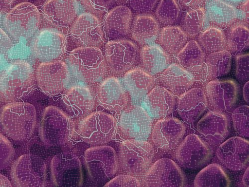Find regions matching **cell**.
I'll return each instance as SVG.
<instances>
[{"instance_id": "obj_31", "label": "cell", "mask_w": 249, "mask_h": 187, "mask_svg": "<svg viewBox=\"0 0 249 187\" xmlns=\"http://www.w3.org/2000/svg\"><path fill=\"white\" fill-rule=\"evenodd\" d=\"M159 40L163 48L171 54L179 53L188 40V35L181 28L168 26L161 29Z\"/></svg>"}, {"instance_id": "obj_10", "label": "cell", "mask_w": 249, "mask_h": 187, "mask_svg": "<svg viewBox=\"0 0 249 187\" xmlns=\"http://www.w3.org/2000/svg\"><path fill=\"white\" fill-rule=\"evenodd\" d=\"M153 120L141 106L127 107L121 114L118 127L127 140L146 141L153 129Z\"/></svg>"}, {"instance_id": "obj_45", "label": "cell", "mask_w": 249, "mask_h": 187, "mask_svg": "<svg viewBox=\"0 0 249 187\" xmlns=\"http://www.w3.org/2000/svg\"><path fill=\"white\" fill-rule=\"evenodd\" d=\"M225 1L233 3H238L242 1L243 0H225Z\"/></svg>"}, {"instance_id": "obj_23", "label": "cell", "mask_w": 249, "mask_h": 187, "mask_svg": "<svg viewBox=\"0 0 249 187\" xmlns=\"http://www.w3.org/2000/svg\"><path fill=\"white\" fill-rule=\"evenodd\" d=\"M124 87L132 100L141 101L153 90L155 79L152 75L141 68H135L127 72L123 78Z\"/></svg>"}, {"instance_id": "obj_39", "label": "cell", "mask_w": 249, "mask_h": 187, "mask_svg": "<svg viewBox=\"0 0 249 187\" xmlns=\"http://www.w3.org/2000/svg\"><path fill=\"white\" fill-rule=\"evenodd\" d=\"M106 187H141V183L134 176L130 175H121L109 181Z\"/></svg>"}, {"instance_id": "obj_32", "label": "cell", "mask_w": 249, "mask_h": 187, "mask_svg": "<svg viewBox=\"0 0 249 187\" xmlns=\"http://www.w3.org/2000/svg\"><path fill=\"white\" fill-rule=\"evenodd\" d=\"M199 46L208 53L224 50L227 39L222 31L216 28H210L200 34L198 37Z\"/></svg>"}, {"instance_id": "obj_19", "label": "cell", "mask_w": 249, "mask_h": 187, "mask_svg": "<svg viewBox=\"0 0 249 187\" xmlns=\"http://www.w3.org/2000/svg\"><path fill=\"white\" fill-rule=\"evenodd\" d=\"M197 130L205 142L217 145L229 134L230 121L222 112L213 110L199 120Z\"/></svg>"}, {"instance_id": "obj_40", "label": "cell", "mask_w": 249, "mask_h": 187, "mask_svg": "<svg viewBox=\"0 0 249 187\" xmlns=\"http://www.w3.org/2000/svg\"><path fill=\"white\" fill-rule=\"evenodd\" d=\"M158 0H130L132 8L136 12L146 13L151 11Z\"/></svg>"}, {"instance_id": "obj_33", "label": "cell", "mask_w": 249, "mask_h": 187, "mask_svg": "<svg viewBox=\"0 0 249 187\" xmlns=\"http://www.w3.org/2000/svg\"><path fill=\"white\" fill-rule=\"evenodd\" d=\"M207 21L206 12L202 8L192 9L187 12L183 20V27L187 35L197 36L204 29Z\"/></svg>"}, {"instance_id": "obj_15", "label": "cell", "mask_w": 249, "mask_h": 187, "mask_svg": "<svg viewBox=\"0 0 249 187\" xmlns=\"http://www.w3.org/2000/svg\"><path fill=\"white\" fill-rule=\"evenodd\" d=\"M97 99L100 106L111 113L120 115L128 106L129 98L121 82L115 77L104 80L98 87Z\"/></svg>"}, {"instance_id": "obj_11", "label": "cell", "mask_w": 249, "mask_h": 187, "mask_svg": "<svg viewBox=\"0 0 249 187\" xmlns=\"http://www.w3.org/2000/svg\"><path fill=\"white\" fill-rule=\"evenodd\" d=\"M145 187H183L184 175L178 164L169 158L156 162L144 173L142 179Z\"/></svg>"}, {"instance_id": "obj_35", "label": "cell", "mask_w": 249, "mask_h": 187, "mask_svg": "<svg viewBox=\"0 0 249 187\" xmlns=\"http://www.w3.org/2000/svg\"><path fill=\"white\" fill-rule=\"evenodd\" d=\"M180 14V9L176 0H161L156 13L159 21L166 25L176 23Z\"/></svg>"}, {"instance_id": "obj_12", "label": "cell", "mask_w": 249, "mask_h": 187, "mask_svg": "<svg viewBox=\"0 0 249 187\" xmlns=\"http://www.w3.org/2000/svg\"><path fill=\"white\" fill-rule=\"evenodd\" d=\"M78 12L76 0H48L42 8L47 26L59 29L66 36L78 17Z\"/></svg>"}, {"instance_id": "obj_27", "label": "cell", "mask_w": 249, "mask_h": 187, "mask_svg": "<svg viewBox=\"0 0 249 187\" xmlns=\"http://www.w3.org/2000/svg\"><path fill=\"white\" fill-rule=\"evenodd\" d=\"M159 33L158 22L153 16L142 14L135 19L132 35L138 43L143 45L151 44L157 39Z\"/></svg>"}, {"instance_id": "obj_29", "label": "cell", "mask_w": 249, "mask_h": 187, "mask_svg": "<svg viewBox=\"0 0 249 187\" xmlns=\"http://www.w3.org/2000/svg\"><path fill=\"white\" fill-rule=\"evenodd\" d=\"M228 175L217 164H212L203 169L196 176L194 185L197 187H227L231 186Z\"/></svg>"}, {"instance_id": "obj_4", "label": "cell", "mask_w": 249, "mask_h": 187, "mask_svg": "<svg viewBox=\"0 0 249 187\" xmlns=\"http://www.w3.org/2000/svg\"><path fill=\"white\" fill-rule=\"evenodd\" d=\"M154 156L152 145L146 141L127 140L119 148V161L124 171L133 176L144 174Z\"/></svg>"}, {"instance_id": "obj_17", "label": "cell", "mask_w": 249, "mask_h": 187, "mask_svg": "<svg viewBox=\"0 0 249 187\" xmlns=\"http://www.w3.org/2000/svg\"><path fill=\"white\" fill-rule=\"evenodd\" d=\"M185 130L184 124L178 118L165 117L155 124L152 131V138L158 149L164 151L171 150L177 146Z\"/></svg>"}, {"instance_id": "obj_16", "label": "cell", "mask_w": 249, "mask_h": 187, "mask_svg": "<svg viewBox=\"0 0 249 187\" xmlns=\"http://www.w3.org/2000/svg\"><path fill=\"white\" fill-rule=\"evenodd\" d=\"M238 87L232 80H213L206 87V97L213 111L224 112L231 109L238 96Z\"/></svg>"}, {"instance_id": "obj_42", "label": "cell", "mask_w": 249, "mask_h": 187, "mask_svg": "<svg viewBox=\"0 0 249 187\" xmlns=\"http://www.w3.org/2000/svg\"><path fill=\"white\" fill-rule=\"evenodd\" d=\"M203 0H178L180 4L185 8H193L200 4Z\"/></svg>"}, {"instance_id": "obj_44", "label": "cell", "mask_w": 249, "mask_h": 187, "mask_svg": "<svg viewBox=\"0 0 249 187\" xmlns=\"http://www.w3.org/2000/svg\"><path fill=\"white\" fill-rule=\"evenodd\" d=\"M243 183L245 187H249V168L247 169L244 175Z\"/></svg>"}, {"instance_id": "obj_21", "label": "cell", "mask_w": 249, "mask_h": 187, "mask_svg": "<svg viewBox=\"0 0 249 187\" xmlns=\"http://www.w3.org/2000/svg\"><path fill=\"white\" fill-rule=\"evenodd\" d=\"M208 104L204 91L200 88H193L180 95L177 110L183 120L193 123L206 111Z\"/></svg>"}, {"instance_id": "obj_36", "label": "cell", "mask_w": 249, "mask_h": 187, "mask_svg": "<svg viewBox=\"0 0 249 187\" xmlns=\"http://www.w3.org/2000/svg\"><path fill=\"white\" fill-rule=\"evenodd\" d=\"M232 119L236 131L243 137H249V107L242 106L236 109Z\"/></svg>"}, {"instance_id": "obj_5", "label": "cell", "mask_w": 249, "mask_h": 187, "mask_svg": "<svg viewBox=\"0 0 249 187\" xmlns=\"http://www.w3.org/2000/svg\"><path fill=\"white\" fill-rule=\"evenodd\" d=\"M66 35L59 29L47 26L33 37L32 51L40 62L60 60L67 51Z\"/></svg>"}, {"instance_id": "obj_13", "label": "cell", "mask_w": 249, "mask_h": 187, "mask_svg": "<svg viewBox=\"0 0 249 187\" xmlns=\"http://www.w3.org/2000/svg\"><path fill=\"white\" fill-rule=\"evenodd\" d=\"M105 55L107 66L110 70L116 74H122L135 65L138 49L130 40L114 39L105 45Z\"/></svg>"}, {"instance_id": "obj_1", "label": "cell", "mask_w": 249, "mask_h": 187, "mask_svg": "<svg viewBox=\"0 0 249 187\" xmlns=\"http://www.w3.org/2000/svg\"><path fill=\"white\" fill-rule=\"evenodd\" d=\"M3 25L8 34L15 39L33 38L41 29V17L36 7L25 2L6 14Z\"/></svg>"}, {"instance_id": "obj_30", "label": "cell", "mask_w": 249, "mask_h": 187, "mask_svg": "<svg viewBox=\"0 0 249 187\" xmlns=\"http://www.w3.org/2000/svg\"><path fill=\"white\" fill-rule=\"evenodd\" d=\"M231 61V53L225 50L211 53L207 56L205 68L211 80L223 76L229 73Z\"/></svg>"}, {"instance_id": "obj_41", "label": "cell", "mask_w": 249, "mask_h": 187, "mask_svg": "<svg viewBox=\"0 0 249 187\" xmlns=\"http://www.w3.org/2000/svg\"><path fill=\"white\" fill-rule=\"evenodd\" d=\"M26 0H1V12L7 13L20 3L25 2Z\"/></svg>"}, {"instance_id": "obj_34", "label": "cell", "mask_w": 249, "mask_h": 187, "mask_svg": "<svg viewBox=\"0 0 249 187\" xmlns=\"http://www.w3.org/2000/svg\"><path fill=\"white\" fill-rule=\"evenodd\" d=\"M227 44L234 53L243 52L249 48V29L243 24L232 27L228 33Z\"/></svg>"}, {"instance_id": "obj_25", "label": "cell", "mask_w": 249, "mask_h": 187, "mask_svg": "<svg viewBox=\"0 0 249 187\" xmlns=\"http://www.w3.org/2000/svg\"><path fill=\"white\" fill-rule=\"evenodd\" d=\"M132 15L125 6H118L112 9L104 21L103 30L106 35L114 40L126 36L129 31Z\"/></svg>"}, {"instance_id": "obj_2", "label": "cell", "mask_w": 249, "mask_h": 187, "mask_svg": "<svg viewBox=\"0 0 249 187\" xmlns=\"http://www.w3.org/2000/svg\"><path fill=\"white\" fill-rule=\"evenodd\" d=\"M68 60L73 73L86 82H98L107 73L106 58L99 48H77L71 52Z\"/></svg>"}, {"instance_id": "obj_3", "label": "cell", "mask_w": 249, "mask_h": 187, "mask_svg": "<svg viewBox=\"0 0 249 187\" xmlns=\"http://www.w3.org/2000/svg\"><path fill=\"white\" fill-rule=\"evenodd\" d=\"M35 73L28 62L17 60L3 71L1 76V94L9 100L26 96L34 87Z\"/></svg>"}, {"instance_id": "obj_8", "label": "cell", "mask_w": 249, "mask_h": 187, "mask_svg": "<svg viewBox=\"0 0 249 187\" xmlns=\"http://www.w3.org/2000/svg\"><path fill=\"white\" fill-rule=\"evenodd\" d=\"M36 81L44 93L57 95L63 92L70 80V72L66 62L56 60L40 62L35 72Z\"/></svg>"}, {"instance_id": "obj_18", "label": "cell", "mask_w": 249, "mask_h": 187, "mask_svg": "<svg viewBox=\"0 0 249 187\" xmlns=\"http://www.w3.org/2000/svg\"><path fill=\"white\" fill-rule=\"evenodd\" d=\"M216 155L225 167L238 171L245 168L249 161V141L239 137H233L223 143Z\"/></svg>"}, {"instance_id": "obj_6", "label": "cell", "mask_w": 249, "mask_h": 187, "mask_svg": "<svg viewBox=\"0 0 249 187\" xmlns=\"http://www.w3.org/2000/svg\"><path fill=\"white\" fill-rule=\"evenodd\" d=\"M118 124L111 114L102 112L88 115L80 124L81 139L90 145H101L110 142L115 136Z\"/></svg>"}, {"instance_id": "obj_24", "label": "cell", "mask_w": 249, "mask_h": 187, "mask_svg": "<svg viewBox=\"0 0 249 187\" xmlns=\"http://www.w3.org/2000/svg\"><path fill=\"white\" fill-rule=\"evenodd\" d=\"M160 80L163 87L174 95H181L194 85L192 74L178 64L170 65L160 75Z\"/></svg>"}, {"instance_id": "obj_14", "label": "cell", "mask_w": 249, "mask_h": 187, "mask_svg": "<svg viewBox=\"0 0 249 187\" xmlns=\"http://www.w3.org/2000/svg\"><path fill=\"white\" fill-rule=\"evenodd\" d=\"M212 151L205 141L196 134L186 137L179 145L176 157L183 167L197 169L210 159Z\"/></svg>"}, {"instance_id": "obj_22", "label": "cell", "mask_w": 249, "mask_h": 187, "mask_svg": "<svg viewBox=\"0 0 249 187\" xmlns=\"http://www.w3.org/2000/svg\"><path fill=\"white\" fill-rule=\"evenodd\" d=\"M62 100L69 114L74 118L86 115L91 111L94 103L92 91L84 86L71 88L64 95Z\"/></svg>"}, {"instance_id": "obj_20", "label": "cell", "mask_w": 249, "mask_h": 187, "mask_svg": "<svg viewBox=\"0 0 249 187\" xmlns=\"http://www.w3.org/2000/svg\"><path fill=\"white\" fill-rule=\"evenodd\" d=\"M175 106L174 95L164 87L158 86L144 97L141 107L153 120H160L171 114Z\"/></svg>"}, {"instance_id": "obj_28", "label": "cell", "mask_w": 249, "mask_h": 187, "mask_svg": "<svg viewBox=\"0 0 249 187\" xmlns=\"http://www.w3.org/2000/svg\"><path fill=\"white\" fill-rule=\"evenodd\" d=\"M206 9L210 21L220 28L232 25L238 18L236 9L222 0H212Z\"/></svg>"}, {"instance_id": "obj_9", "label": "cell", "mask_w": 249, "mask_h": 187, "mask_svg": "<svg viewBox=\"0 0 249 187\" xmlns=\"http://www.w3.org/2000/svg\"><path fill=\"white\" fill-rule=\"evenodd\" d=\"M85 161L90 177L99 183L108 181L114 176L118 169L119 158L114 149L107 146L87 150Z\"/></svg>"}, {"instance_id": "obj_43", "label": "cell", "mask_w": 249, "mask_h": 187, "mask_svg": "<svg viewBox=\"0 0 249 187\" xmlns=\"http://www.w3.org/2000/svg\"><path fill=\"white\" fill-rule=\"evenodd\" d=\"M243 96L245 100L249 102V81L246 82L243 88Z\"/></svg>"}, {"instance_id": "obj_26", "label": "cell", "mask_w": 249, "mask_h": 187, "mask_svg": "<svg viewBox=\"0 0 249 187\" xmlns=\"http://www.w3.org/2000/svg\"><path fill=\"white\" fill-rule=\"evenodd\" d=\"M141 57L143 66L152 75L162 72L171 64L168 53L157 44H149L142 48Z\"/></svg>"}, {"instance_id": "obj_37", "label": "cell", "mask_w": 249, "mask_h": 187, "mask_svg": "<svg viewBox=\"0 0 249 187\" xmlns=\"http://www.w3.org/2000/svg\"><path fill=\"white\" fill-rule=\"evenodd\" d=\"M116 0H82L84 7L94 14H102L108 11Z\"/></svg>"}, {"instance_id": "obj_7", "label": "cell", "mask_w": 249, "mask_h": 187, "mask_svg": "<svg viewBox=\"0 0 249 187\" xmlns=\"http://www.w3.org/2000/svg\"><path fill=\"white\" fill-rule=\"evenodd\" d=\"M69 31L67 40L71 41L75 49H100L105 43V32L99 19L92 14L86 13L79 15Z\"/></svg>"}, {"instance_id": "obj_38", "label": "cell", "mask_w": 249, "mask_h": 187, "mask_svg": "<svg viewBox=\"0 0 249 187\" xmlns=\"http://www.w3.org/2000/svg\"><path fill=\"white\" fill-rule=\"evenodd\" d=\"M236 75L241 81L249 79V54H240L236 58Z\"/></svg>"}]
</instances>
